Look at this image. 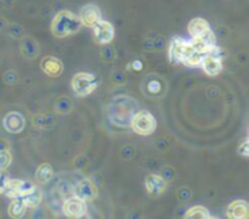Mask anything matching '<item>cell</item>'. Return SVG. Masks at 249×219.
<instances>
[{"label":"cell","mask_w":249,"mask_h":219,"mask_svg":"<svg viewBox=\"0 0 249 219\" xmlns=\"http://www.w3.org/2000/svg\"><path fill=\"white\" fill-rule=\"evenodd\" d=\"M79 20L86 28H93L98 20H101V9L96 4H86L79 12Z\"/></svg>","instance_id":"7c38bea8"},{"label":"cell","mask_w":249,"mask_h":219,"mask_svg":"<svg viewBox=\"0 0 249 219\" xmlns=\"http://www.w3.org/2000/svg\"><path fill=\"white\" fill-rule=\"evenodd\" d=\"M101 58H102L104 61H107V63L112 61V60L115 58V49H114L109 44H107V45L102 48V51H101Z\"/></svg>","instance_id":"f1b7e54d"},{"label":"cell","mask_w":249,"mask_h":219,"mask_svg":"<svg viewBox=\"0 0 249 219\" xmlns=\"http://www.w3.org/2000/svg\"><path fill=\"white\" fill-rule=\"evenodd\" d=\"M137 108H139V103L136 99H133L130 96H117L112 99V102L108 106L109 121L115 126L127 128V126H130Z\"/></svg>","instance_id":"6da1fadb"},{"label":"cell","mask_w":249,"mask_h":219,"mask_svg":"<svg viewBox=\"0 0 249 219\" xmlns=\"http://www.w3.org/2000/svg\"><path fill=\"white\" fill-rule=\"evenodd\" d=\"M144 186L150 196L158 198L162 193H165V190L168 189V182L160 174H149L144 179Z\"/></svg>","instance_id":"8fae6325"},{"label":"cell","mask_w":249,"mask_h":219,"mask_svg":"<svg viewBox=\"0 0 249 219\" xmlns=\"http://www.w3.org/2000/svg\"><path fill=\"white\" fill-rule=\"evenodd\" d=\"M13 1H15V0H3V3H6L7 6H10V4H12Z\"/></svg>","instance_id":"8d00e7d4"},{"label":"cell","mask_w":249,"mask_h":219,"mask_svg":"<svg viewBox=\"0 0 249 219\" xmlns=\"http://www.w3.org/2000/svg\"><path fill=\"white\" fill-rule=\"evenodd\" d=\"M185 218H193V219H210L212 215L210 212L204 208V206H193L187 211Z\"/></svg>","instance_id":"cb8c5ba5"},{"label":"cell","mask_w":249,"mask_h":219,"mask_svg":"<svg viewBox=\"0 0 249 219\" xmlns=\"http://www.w3.org/2000/svg\"><path fill=\"white\" fill-rule=\"evenodd\" d=\"M99 83H101V80L98 76H95L92 73L82 71V73H77L73 76L71 90L74 92V94L77 97H85V96L92 94L98 89Z\"/></svg>","instance_id":"3957f363"},{"label":"cell","mask_w":249,"mask_h":219,"mask_svg":"<svg viewBox=\"0 0 249 219\" xmlns=\"http://www.w3.org/2000/svg\"><path fill=\"white\" fill-rule=\"evenodd\" d=\"M54 109H55V112L60 113V115H67V113H70L71 109H73V102H71L67 96H61V97L57 99V102H55V105H54Z\"/></svg>","instance_id":"603a6c76"},{"label":"cell","mask_w":249,"mask_h":219,"mask_svg":"<svg viewBox=\"0 0 249 219\" xmlns=\"http://www.w3.org/2000/svg\"><path fill=\"white\" fill-rule=\"evenodd\" d=\"M238 153L244 157H249V142L248 140H245L239 147H238Z\"/></svg>","instance_id":"1f68e13d"},{"label":"cell","mask_w":249,"mask_h":219,"mask_svg":"<svg viewBox=\"0 0 249 219\" xmlns=\"http://www.w3.org/2000/svg\"><path fill=\"white\" fill-rule=\"evenodd\" d=\"M200 65L203 67L204 73L207 76H212V77H216L223 71V60H219V58H216V57H213L210 54H206L203 57V61H201Z\"/></svg>","instance_id":"5bb4252c"},{"label":"cell","mask_w":249,"mask_h":219,"mask_svg":"<svg viewBox=\"0 0 249 219\" xmlns=\"http://www.w3.org/2000/svg\"><path fill=\"white\" fill-rule=\"evenodd\" d=\"M6 183H7V176L0 170V195H1V193H4Z\"/></svg>","instance_id":"836d02e7"},{"label":"cell","mask_w":249,"mask_h":219,"mask_svg":"<svg viewBox=\"0 0 249 219\" xmlns=\"http://www.w3.org/2000/svg\"><path fill=\"white\" fill-rule=\"evenodd\" d=\"M4 32H6L10 38H13V39H22V38L25 36L23 28H22L20 25H18V23H7Z\"/></svg>","instance_id":"d4e9b609"},{"label":"cell","mask_w":249,"mask_h":219,"mask_svg":"<svg viewBox=\"0 0 249 219\" xmlns=\"http://www.w3.org/2000/svg\"><path fill=\"white\" fill-rule=\"evenodd\" d=\"M25 125H26V121L23 115L19 112H9L3 118V128L9 134H20L25 129Z\"/></svg>","instance_id":"30bf717a"},{"label":"cell","mask_w":249,"mask_h":219,"mask_svg":"<svg viewBox=\"0 0 249 219\" xmlns=\"http://www.w3.org/2000/svg\"><path fill=\"white\" fill-rule=\"evenodd\" d=\"M32 188H34V185L31 182H26V180H9L7 179V183H6V188H4V193L10 199L22 198L23 195L31 192Z\"/></svg>","instance_id":"9c48e42d"},{"label":"cell","mask_w":249,"mask_h":219,"mask_svg":"<svg viewBox=\"0 0 249 219\" xmlns=\"http://www.w3.org/2000/svg\"><path fill=\"white\" fill-rule=\"evenodd\" d=\"M26 209L28 208L25 206L22 198H15L12 201V203L9 205V215H10V218H20L25 215Z\"/></svg>","instance_id":"44dd1931"},{"label":"cell","mask_w":249,"mask_h":219,"mask_svg":"<svg viewBox=\"0 0 249 219\" xmlns=\"http://www.w3.org/2000/svg\"><path fill=\"white\" fill-rule=\"evenodd\" d=\"M203 57H204V54L198 52V51L194 49L193 45H191L190 49L187 51V54H185L184 58H182V64H185V65H188V67H197V65L201 64Z\"/></svg>","instance_id":"ffe728a7"},{"label":"cell","mask_w":249,"mask_h":219,"mask_svg":"<svg viewBox=\"0 0 249 219\" xmlns=\"http://www.w3.org/2000/svg\"><path fill=\"white\" fill-rule=\"evenodd\" d=\"M6 26H7V20L3 16H0V31H4Z\"/></svg>","instance_id":"d590c367"},{"label":"cell","mask_w":249,"mask_h":219,"mask_svg":"<svg viewBox=\"0 0 249 219\" xmlns=\"http://www.w3.org/2000/svg\"><path fill=\"white\" fill-rule=\"evenodd\" d=\"M115 35V29L112 26V23L107 22V20H98L93 26V39L96 44L99 45H107L111 44Z\"/></svg>","instance_id":"5b68a950"},{"label":"cell","mask_w":249,"mask_h":219,"mask_svg":"<svg viewBox=\"0 0 249 219\" xmlns=\"http://www.w3.org/2000/svg\"><path fill=\"white\" fill-rule=\"evenodd\" d=\"M210 29V25L206 19L203 17H194L190 23H188V32L193 38H197L200 35H203L206 31Z\"/></svg>","instance_id":"e0dca14e"},{"label":"cell","mask_w":249,"mask_h":219,"mask_svg":"<svg viewBox=\"0 0 249 219\" xmlns=\"http://www.w3.org/2000/svg\"><path fill=\"white\" fill-rule=\"evenodd\" d=\"M144 47H147V49H156V51H160L165 48V39L162 36H156L153 39H146L144 41Z\"/></svg>","instance_id":"484cf974"},{"label":"cell","mask_w":249,"mask_h":219,"mask_svg":"<svg viewBox=\"0 0 249 219\" xmlns=\"http://www.w3.org/2000/svg\"><path fill=\"white\" fill-rule=\"evenodd\" d=\"M226 215L231 219L249 218V205L245 201H235L229 205Z\"/></svg>","instance_id":"9a60e30c"},{"label":"cell","mask_w":249,"mask_h":219,"mask_svg":"<svg viewBox=\"0 0 249 219\" xmlns=\"http://www.w3.org/2000/svg\"><path fill=\"white\" fill-rule=\"evenodd\" d=\"M82 28L79 17L70 10H60L51 22V33L55 38H66L77 33Z\"/></svg>","instance_id":"7a4b0ae2"},{"label":"cell","mask_w":249,"mask_h":219,"mask_svg":"<svg viewBox=\"0 0 249 219\" xmlns=\"http://www.w3.org/2000/svg\"><path fill=\"white\" fill-rule=\"evenodd\" d=\"M111 80H112V83H115V84H124V83L127 81V76H125L124 71L115 70V71L111 74Z\"/></svg>","instance_id":"f546056e"},{"label":"cell","mask_w":249,"mask_h":219,"mask_svg":"<svg viewBox=\"0 0 249 219\" xmlns=\"http://www.w3.org/2000/svg\"><path fill=\"white\" fill-rule=\"evenodd\" d=\"M12 163V154L9 153V150H0V170H4L10 166Z\"/></svg>","instance_id":"83f0119b"},{"label":"cell","mask_w":249,"mask_h":219,"mask_svg":"<svg viewBox=\"0 0 249 219\" xmlns=\"http://www.w3.org/2000/svg\"><path fill=\"white\" fill-rule=\"evenodd\" d=\"M130 126L139 135H152L156 131L158 124H156L155 116L149 110H140L134 113Z\"/></svg>","instance_id":"277c9868"},{"label":"cell","mask_w":249,"mask_h":219,"mask_svg":"<svg viewBox=\"0 0 249 219\" xmlns=\"http://www.w3.org/2000/svg\"><path fill=\"white\" fill-rule=\"evenodd\" d=\"M22 201L28 209H35L36 206H39V203L42 201V190L39 188L34 186L31 192H28L26 195L22 196Z\"/></svg>","instance_id":"ac0fdd59"},{"label":"cell","mask_w":249,"mask_h":219,"mask_svg":"<svg viewBox=\"0 0 249 219\" xmlns=\"http://www.w3.org/2000/svg\"><path fill=\"white\" fill-rule=\"evenodd\" d=\"M39 67L50 77H58L63 74V70H64V65L60 61V58L53 57V55H45L39 63Z\"/></svg>","instance_id":"4fadbf2b"},{"label":"cell","mask_w":249,"mask_h":219,"mask_svg":"<svg viewBox=\"0 0 249 219\" xmlns=\"http://www.w3.org/2000/svg\"><path fill=\"white\" fill-rule=\"evenodd\" d=\"M73 193L76 198H79L83 202H92L98 198V188L95 186V183L92 180L83 179L74 186Z\"/></svg>","instance_id":"52a82bcc"},{"label":"cell","mask_w":249,"mask_h":219,"mask_svg":"<svg viewBox=\"0 0 249 219\" xmlns=\"http://www.w3.org/2000/svg\"><path fill=\"white\" fill-rule=\"evenodd\" d=\"M178 198H179L182 202H187V201L191 198V192H190V189H188V188H182V189L178 192Z\"/></svg>","instance_id":"d6a6232c"},{"label":"cell","mask_w":249,"mask_h":219,"mask_svg":"<svg viewBox=\"0 0 249 219\" xmlns=\"http://www.w3.org/2000/svg\"><path fill=\"white\" fill-rule=\"evenodd\" d=\"M128 68H133V70H136V71H140V70L143 68V64H142V61L136 60V61H133L131 64H128Z\"/></svg>","instance_id":"e575fe53"},{"label":"cell","mask_w":249,"mask_h":219,"mask_svg":"<svg viewBox=\"0 0 249 219\" xmlns=\"http://www.w3.org/2000/svg\"><path fill=\"white\" fill-rule=\"evenodd\" d=\"M20 52H22V55H23L25 58L32 60V58H35V57L38 55V52H39V45H38V42H36L34 38L25 36V38L22 39V42H20Z\"/></svg>","instance_id":"2e32d148"},{"label":"cell","mask_w":249,"mask_h":219,"mask_svg":"<svg viewBox=\"0 0 249 219\" xmlns=\"http://www.w3.org/2000/svg\"><path fill=\"white\" fill-rule=\"evenodd\" d=\"M3 78H4V83H7V84H15L18 81V76L13 70H9L7 73H4Z\"/></svg>","instance_id":"4dcf8cb0"},{"label":"cell","mask_w":249,"mask_h":219,"mask_svg":"<svg viewBox=\"0 0 249 219\" xmlns=\"http://www.w3.org/2000/svg\"><path fill=\"white\" fill-rule=\"evenodd\" d=\"M203 44H206L209 48H212L213 45H216V35H214V32L212 31V29H209V31H206L203 35H200V36H197Z\"/></svg>","instance_id":"4316f807"},{"label":"cell","mask_w":249,"mask_h":219,"mask_svg":"<svg viewBox=\"0 0 249 219\" xmlns=\"http://www.w3.org/2000/svg\"><path fill=\"white\" fill-rule=\"evenodd\" d=\"M190 47H191V42L190 41H185L182 38H174L171 41V44H169V48H168L169 61L172 64L182 63V58L187 54V51L190 49Z\"/></svg>","instance_id":"8992f818"},{"label":"cell","mask_w":249,"mask_h":219,"mask_svg":"<svg viewBox=\"0 0 249 219\" xmlns=\"http://www.w3.org/2000/svg\"><path fill=\"white\" fill-rule=\"evenodd\" d=\"M53 176H54V170H53L51 164H48V163H42V164L36 169V172H35V179H36L38 183H41V185L48 183V182L53 179Z\"/></svg>","instance_id":"d6986e66"},{"label":"cell","mask_w":249,"mask_h":219,"mask_svg":"<svg viewBox=\"0 0 249 219\" xmlns=\"http://www.w3.org/2000/svg\"><path fill=\"white\" fill-rule=\"evenodd\" d=\"M63 214L67 218H83L88 214L86 202L80 201L79 198H70L63 202Z\"/></svg>","instance_id":"ba28073f"},{"label":"cell","mask_w":249,"mask_h":219,"mask_svg":"<svg viewBox=\"0 0 249 219\" xmlns=\"http://www.w3.org/2000/svg\"><path fill=\"white\" fill-rule=\"evenodd\" d=\"M34 125L38 129L48 131V129H51L55 125V118H53L51 115H36L34 118Z\"/></svg>","instance_id":"7402d4cb"}]
</instances>
